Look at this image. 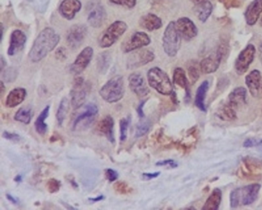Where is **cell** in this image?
I'll list each match as a JSON object with an SVG mask.
<instances>
[{
  "label": "cell",
  "mask_w": 262,
  "mask_h": 210,
  "mask_svg": "<svg viewBox=\"0 0 262 210\" xmlns=\"http://www.w3.org/2000/svg\"><path fill=\"white\" fill-rule=\"evenodd\" d=\"M60 40V36L54 29L50 27L43 29L36 37L29 51V60L33 63L41 61L57 47Z\"/></svg>",
  "instance_id": "cell-1"
},
{
  "label": "cell",
  "mask_w": 262,
  "mask_h": 210,
  "mask_svg": "<svg viewBox=\"0 0 262 210\" xmlns=\"http://www.w3.org/2000/svg\"><path fill=\"white\" fill-rule=\"evenodd\" d=\"M261 185L258 183L249 185L233 190L230 195L231 207L235 209L241 206H249L257 200Z\"/></svg>",
  "instance_id": "cell-2"
},
{
  "label": "cell",
  "mask_w": 262,
  "mask_h": 210,
  "mask_svg": "<svg viewBox=\"0 0 262 210\" xmlns=\"http://www.w3.org/2000/svg\"><path fill=\"white\" fill-rule=\"evenodd\" d=\"M148 85L164 96H169L173 92V85L169 75L158 67H153L147 73Z\"/></svg>",
  "instance_id": "cell-3"
},
{
  "label": "cell",
  "mask_w": 262,
  "mask_h": 210,
  "mask_svg": "<svg viewBox=\"0 0 262 210\" xmlns=\"http://www.w3.org/2000/svg\"><path fill=\"white\" fill-rule=\"evenodd\" d=\"M99 95L109 103H118L125 95L124 79L122 75H116L109 79L100 90Z\"/></svg>",
  "instance_id": "cell-4"
},
{
  "label": "cell",
  "mask_w": 262,
  "mask_h": 210,
  "mask_svg": "<svg viewBox=\"0 0 262 210\" xmlns=\"http://www.w3.org/2000/svg\"><path fill=\"white\" fill-rule=\"evenodd\" d=\"M181 35L176 28V22H169L162 38L164 51L170 57H176L181 46Z\"/></svg>",
  "instance_id": "cell-5"
},
{
  "label": "cell",
  "mask_w": 262,
  "mask_h": 210,
  "mask_svg": "<svg viewBox=\"0 0 262 210\" xmlns=\"http://www.w3.org/2000/svg\"><path fill=\"white\" fill-rule=\"evenodd\" d=\"M128 29V26L123 21L118 20L113 22L99 38V44L103 49L109 48L121 37Z\"/></svg>",
  "instance_id": "cell-6"
},
{
  "label": "cell",
  "mask_w": 262,
  "mask_h": 210,
  "mask_svg": "<svg viewBox=\"0 0 262 210\" xmlns=\"http://www.w3.org/2000/svg\"><path fill=\"white\" fill-rule=\"evenodd\" d=\"M87 20L92 27H100L106 20V9L99 1L93 0L89 2L87 7Z\"/></svg>",
  "instance_id": "cell-7"
},
{
  "label": "cell",
  "mask_w": 262,
  "mask_h": 210,
  "mask_svg": "<svg viewBox=\"0 0 262 210\" xmlns=\"http://www.w3.org/2000/svg\"><path fill=\"white\" fill-rule=\"evenodd\" d=\"M99 113V108L93 103H89L85 106L83 113L77 116L74 120L72 129L73 130H85L88 128L93 121L95 116Z\"/></svg>",
  "instance_id": "cell-8"
},
{
  "label": "cell",
  "mask_w": 262,
  "mask_h": 210,
  "mask_svg": "<svg viewBox=\"0 0 262 210\" xmlns=\"http://www.w3.org/2000/svg\"><path fill=\"white\" fill-rule=\"evenodd\" d=\"M256 55V47L252 44L248 45L238 55L235 62V70L238 75H243L247 72Z\"/></svg>",
  "instance_id": "cell-9"
},
{
  "label": "cell",
  "mask_w": 262,
  "mask_h": 210,
  "mask_svg": "<svg viewBox=\"0 0 262 210\" xmlns=\"http://www.w3.org/2000/svg\"><path fill=\"white\" fill-rule=\"evenodd\" d=\"M151 43V39L147 33L144 32H136L133 33L128 40L123 45V51L128 53L138 49L143 48Z\"/></svg>",
  "instance_id": "cell-10"
},
{
  "label": "cell",
  "mask_w": 262,
  "mask_h": 210,
  "mask_svg": "<svg viewBox=\"0 0 262 210\" xmlns=\"http://www.w3.org/2000/svg\"><path fill=\"white\" fill-rule=\"evenodd\" d=\"M93 54V49L90 46H87L83 49L82 52L78 54L73 64H71L70 67V71L71 73L75 74V75L82 73L90 64Z\"/></svg>",
  "instance_id": "cell-11"
},
{
  "label": "cell",
  "mask_w": 262,
  "mask_h": 210,
  "mask_svg": "<svg viewBox=\"0 0 262 210\" xmlns=\"http://www.w3.org/2000/svg\"><path fill=\"white\" fill-rule=\"evenodd\" d=\"M224 56V47L220 46L216 53L206 57L201 60L199 64L200 70L204 74L213 73L216 72Z\"/></svg>",
  "instance_id": "cell-12"
},
{
  "label": "cell",
  "mask_w": 262,
  "mask_h": 210,
  "mask_svg": "<svg viewBox=\"0 0 262 210\" xmlns=\"http://www.w3.org/2000/svg\"><path fill=\"white\" fill-rule=\"evenodd\" d=\"M155 60L153 52L148 50H141L132 53L127 60L128 69H136L149 64Z\"/></svg>",
  "instance_id": "cell-13"
},
{
  "label": "cell",
  "mask_w": 262,
  "mask_h": 210,
  "mask_svg": "<svg viewBox=\"0 0 262 210\" xmlns=\"http://www.w3.org/2000/svg\"><path fill=\"white\" fill-rule=\"evenodd\" d=\"M86 99V91L84 86V79L82 77H78L75 79L73 88L71 91V103L72 107L77 110L82 107Z\"/></svg>",
  "instance_id": "cell-14"
},
{
  "label": "cell",
  "mask_w": 262,
  "mask_h": 210,
  "mask_svg": "<svg viewBox=\"0 0 262 210\" xmlns=\"http://www.w3.org/2000/svg\"><path fill=\"white\" fill-rule=\"evenodd\" d=\"M129 84L131 92L138 97H145L149 93L150 90L145 79L138 72H134L129 76Z\"/></svg>",
  "instance_id": "cell-15"
},
{
  "label": "cell",
  "mask_w": 262,
  "mask_h": 210,
  "mask_svg": "<svg viewBox=\"0 0 262 210\" xmlns=\"http://www.w3.org/2000/svg\"><path fill=\"white\" fill-rule=\"evenodd\" d=\"M87 34V29L83 25L71 26L67 34V42L72 50H76L83 43Z\"/></svg>",
  "instance_id": "cell-16"
},
{
  "label": "cell",
  "mask_w": 262,
  "mask_h": 210,
  "mask_svg": "<svg viewBox=\"0 0 262 210\" xmlns=\"http://www.w3.org/2000/svg\"><path fill=\"white\" fill-rule=\"evenodd\" d=\"M245 83L254 98L262 97V77L259 70H252L245 78Z\"/></svg>",
  "instance_id": "cell-17"
},
{
  "label": "cell",
  "mask_w": 262,
  "mask_h": 210,
  "mask_svg": "<svg viewBox=\"0 0 262 210\" xmlns=\"http://www.w3.org/2000/svg\"><path fill=\"white\" fill-rule=\"evenodd\" d=\"M179 34L185 40H191L197 34V29L194 22L189 18L182 17L178 19L176 23Z\"/></svg>",
  "instance_id": "cell-18"
},
{
  "label": "cell",
  "mask_w": 262,
  "mask_h": 210,
  "mask_svg": "<svg viewBox=\"0 0 262 210\" xmlns=\"http://www.w3.org/2000/svg\"><path fill=\"white\" fill-rule=\"evenodd\" d=\"M81 8L82 3L79 0H63L59 11L65 19L71 20L75 18L77 12L80 11Z\"/></svg>",
  "instance_id": "cell-19"
},
{
  "label": "cell",
  "mask_w": 262,
  "mask_h": 210,
  "mask_svg": "<svg viewBox=\"0 0 262 210\" xmlns=\"http://www.w3.org/2000/svg\"><path fill=\"white\" fill-rule=\"evenodd\" d=\"M26 43V36L25 33L19 29L14 30L10 36L8 55L10 57L15 55L24 48Z\"/></svg>",
  "instance_id": "cell-20"
},
{
  "label": "cell",
  "mask_w": 262,
  "mask_h": 210,
  "mask_svg": "<svg viewBox=\"0 0 262 210\" xmlns=\"http://www.w3.org/2000/svg\"><path fill=\"white\" fill-rule=\"evenodd\" d=\"M98 131L105 136L109 142L114 143L116 141L114 134V120L111 116H106L97 126Z\"/></svg>",
  "instance_id": "cell-21"
},
{
  "label": "cell",
  "mask_w": 262,
  "mask_h": 210,
  "mask_svg": "<svg viewBox=\"0 0 262 210\" xmlns=\"http://www.w3.org/2000/svg\"><path fill=\"white\" fill-rule=\"evenodd\" d=\"M262 12V0H254L248 6L245 12V17L249 26H254L260 17Z\"/></svg>",
  "instance_id": "cell-22"
},
{
  "label": "cell",
  "mask_w": 262,
  "mask_h": 210,
  "mask_svg": "<svg viewBox=\"0 0 262 210\" xmlns=\"http://www.w3.org/2000/svg\"><path fill=\"white\" fill-rule=\"evenodd\" d=\"M246 96H247V91L245 88L242 86L235 88L228 96L227 103L236 110L246 103Z\"/></svg>",
  "instance_id": "cell-23"
},
{
  "label": "cell",
  "mask_w": 262,
  "mask_h": 210,
  "mask_svg": "<svg viewBox=\"0 0 262 210\" xmlns=\"http://www.w3.org/2000/svg\"><path fill=\"white\" fill-rule=\"evenodd\" d=\"M26 90L24 88H15L9 92L5 100V106L9 108L16 107L25 100Z\"/></svg>",
  "instance_id": "cell-24"
},
{
  "label": "cell",
  "mask_w": 262,
  "mask_h": 210,
  "mask_svg": "<svg viewBox=\"0 0 262 210\" xmlns=\"http://www.w3.org/2000/svg\"><path fill=\"white\" fill-rule=\"evenodd\" d=\"M139 25L146 30L152 32V31L157 30L162 27V21L155 14L148 13L143 15L142 17L140 19Z\"/></svg>",
  "instance_id": "cell-25"
},
{
  "label": "cell",
  "mask_w": 262,
  "mask_h": 210,
  "mask_svg": "<svg viewBox=\"0 0 262 210\" xmlns=\"http://www.w3.org/2000/svg\"><path fill=\"white\" fill-rule=\"evenodd\" d=\"M173 82L176 85H179V87L184 89L186 92V96L190 98V92H189V81H188L187 75L183 69L177 67L174 70Z\"/></svg>",
  "instance_id": "cell-26"
},
{
  "label": "cell",
  "mask_w": 262,
  "mask_h": 210,
  "mask_svg": "<svg viewBox=\"0 0 262 210\" xmlns=\"http://www.w3.org/2000/svg\"><path fill=\"white\" fill-rule=\"evenodd\" d=\"M209 88V83L208 81L205 80L200 85L199 87L197 88L196 92V99H195V104L197 106L201 112H206L205 99L206 93L208 92Z\"/></svg>",
  "instance_id": "cell-27"
},
{
  "label": "cell",
  "mask_w": 262,
  "mask_h": 210,
  "mask_svg": "<svg viewBox=\"0 0 262 210\" xmlns=\"http://www.w3.org/2000/svg\"><path fill=\"white\" fill-rule=\"evenodd\" d=\"M213 10V5L208 0H206L201 3L197 4L196 7V12L197 18L202 22L208 20Z\"/></svg>",
  "instance_id": "cell-28"
},
{
  "label": "cell",
  "mask_w": 262,
  "mask_h": 210,
  "mask_svg": "<svg viewBox=\"0 0 262 210\" xmlns=\"http://www.w3.org/2000/svg\"><path fill=\"white\" fill-rule=\"evenodd\" d=\"M221 197L222 193L221 190L219 189H214L208 200H206L205 204L202 207V210H218L221 204Z\"/></svg>",
  "instance_id": "cell-29"
},
{
  "label": "cell",
  "mask_w": 262,
  "mask_h": 210,
  "mask_svg": "<svg viewBox=\"0 0 262 210\" xmlns=\"http://www.w3.org/2000/svg\"><path fill=\"white\" fill-rule=\"evenodd\" d=\"M50 106H47L44 110L40 113L35 122V128L39 135H45L48 130V126L46 123V120L50 114Z\"/></svg>",
  "instance_id": "cell-30"
},
{
  "label": "cell",
  "mask_w": 262,
  "mask_h": 210,
  "mask_svg": "<svg viewBox=\"0 0 262 210\" xmlns=\"http://www.w3.org/2000/svg\"><path fill=\"white\" fill-rule=\"evenodd\" d=\"M218 116L221 120L232 121L237 118L236 110L226 103L218 109Z\"/></svg>",
  "instance_id": "cell-31"
},
{
  "label": "cell",
  "mask_w": 262,
  "mask_h": 210,
  "mask_svg": "<svg viewBox=\"0 0 262 210\" xmlns=\"http://www.w3.org/2000/svg\"><path fill=\"white\" fill-rule=\"evenodd\" d=\"M68 107H69V103H68V99L66 98H63L60 102L57 113V120L59 126L63 125L65 121L67 113H68Z\"/></svg>",
  "instance_id": "cell-32"
},
{
  "label": "cell",
  "mask_w": 262,
  "mask_h": 210,
  "mask_svg": "<svg viewBox=\"0 0 262 210\" xmlns=\"http://www.w3.org/2000/svg\"><path fill=\"white\" fill-rule=\"evenodd\" d=\"M32 116H33V113H32V110L30 109L22 107L15 113V116H14V120L15 121L28 125L30 123Z\"/></svg>",
  "instance_id": "cell-33"
},
{
  "label": "cell",
  "mask_w": 262,
  "mask_h": 210,
  "mask_svg": "<svg viewBox=\"0 0 262 210\" xmlns=\"http://www.w3.org/2000/svg\"><path fill=\"white\" fill-rule=\"evenodd\" d=\"M111 58L110 55L108 52L101 53L99 58H98V68L99 72L102 73H106L109 65H110Z\"/></svg>",
  "instance_id": "cell-34"
},
{
  "label": "cell",
  "mask_w": 262,
  "mask_h": 210,
  "mask_svg": "<svg viewBox=\"0 0 262 210\" xmlns=\"http://www.w3.org/2000/svg\"><path fill=\"white\" fill-rule=\"evenodd\" d=\"M245 169L247 171V173H258L260 169H262V164L257 159H245Z\"/></svg>",
  "instance_id": "cell-35"
},
{
  "label": "cell",
  "mask_w": 262,
  "mask_h": 210,
  "mask_svg": "<svg viewBox=\"0 0 262 210\" xmlns=\"http://www.w3.org/2000/svg\"><path fill=\"white\" fill-rule=\"evenodd\" d=\"M130 123V117H126V118H123L120 120V141L121 142H125L127 137H128V129Z\"/></svg>",
  "instance_id": "cell-36"
},
{
  "label": "cell",
  "mask_w": 262,
  "mask_h": 210,
  "mask_svg": "<svg viewBox=\"0 0 262 210\" xmlns=\"http://www.w3.org/2000/svg\"><path fill=\"white\" fill-rule=\"evenodd\" d=\"M2 79L6 81L7 82H11L15 81L17 78L18 71L17 70L10 67L9 69H5V71H2Z\"/></svg>",
  "instance_id": "cell-37"
},
{
  "label": "cell",
  "mask_w": 262,
  "mask_h": 210,
  "mask_svg": "<svg viewBox=\"0 0 262 210\" xmlns=\"http://www.w3.org/2000/svg\"><path fill=\"white\" fill-rule=\"evenodd\" d=\"M150 130V123L148 121H142L139 122L138 125L136 127V132H135V136L136 137H141L143 136H145V134L149 131Z\"/></svg>",
  "instance_id": "cell-38"
},
{
  "label": "cell",
  "mask_w": 262,
  "mask_h": 210,
  "mask_svg": "<svg viewBox=\"0 0 262 210\" xmlns=\"http://www.w3.org/2000/svg\"><path fill=\"white\" fill-rule=\"evenodd\" d=\"M114 190H116L117 193L122 194V195L129 194V193H130L131 192V189L130 188V186H129L127 183L123 181H119L115 183Z\"/></svg>",
  "instance_id": "cell-39"
},
{
  "label": "cell",
  "mask_w": 262,
  "mask_h": 210,
  "mask_svg": "<svg viewBox=\"0 0 262 210\" xmlns=\"http://www.w3.org/2000/svg\"><path fill=\"white\" fill-rule=\"evenodd\" d=\"M48 191L50 192V193H57L59 190H60L61 187V183L59 180H56V179H50L49 181L47 182Z\"/></svg>",
  "instance_id": "cell-40"
},
{
  "label": "cell",
  "mask_w": 262,
  "mask_h": 210,
  "mask_svg": "<svg viewBox=\"0 0 262 210\" xmlns=\"http://www.w3.org/2000/svg\"><path fill=\"white\" fill-rule=\"evenodd\" d=\"M189 75L191 80L193 81V82H196L197 79H199V69L195 65L190 66L189 67Z\"/></svg>",
  "instance_id": "cell-41"
},
{
  "label": "cell",
  "mask_w": 262,
  "mask_h": 210,
  "mask_svg": "<svg viewBox=\"0 0 262 210\" xmlns=\"http://www.w3.org/2000/svg\"><path fill=\"white\" fill-rule=\"evenodd\" d=\"M109 1L116 5H123L131 9L136 5L137 0H109Z\"/></svg>",
  "instance_id": "cell-42"
},
{
  "label": "cell",
  "mask_w": 262,
  "mask_h": 210,
  "mask_svg": "<svg viewBox=\"0 0 262 210\" xmlns=\"http://www.w3.org/2000/svg\"><path fill=\"white\" fill-rule=\"evenodd\" d=\"M262 145V140L259 139H248L244 142L243 146L245 148H252V147H260Z\"/></svg>",
  "instance_id": "cell-43"
},
{
  "label": "cell",
  "mask_w": 262,
  "mask_h": 210,
  "mask_svg": "<svg viewBox=\"0 0 262 210\" xmlns=\"http://www.w3.org/2000/svg\"><path fill=\"white\" fill-rule=\"evenodd\" d=\"M106 173V179L111 183L116 181L119 178V174H118L117 172L113 169H106V173Z\"/></svg>",
  "instance_id": "cell-44"
},
{
  "label": "cell",
  "mask_w": 262,
  "mask_h": 210,
  "mask_svg": "<svg viewBox=\"0 0 262 210\" xmlns=\"http://www.w3.org/2000/svg\"><path fill=\"white\" fill-rule=\"evenodd\" d=\"M157 166H170L172 168H176L178 163L173 159H165V160L159 161L156 162Z\"/></svg>",
  "instance_id": "cell-45"
},
{
  "label": "cell",
  "mask_w": 262,
  "mask_h": 210,
  "mask_svg": "<svg viewBox=\"0 0 262 210\" xmlns=\"http://www.w3.org/2000/svg\"><path fill=\"white\" fill-rule=\"evenodd\" d=\"M221 2L225 5L227 9L230 8H238L240 6V2L237 0H221Z\"/></svg>",
  "instance_id": "cell-46"
},
{
  "label": "cell",
  "mask_w": 262,
  "mask_h": 210,
  "mask_svg": "<svg viewBox=\"0 0 262 210\" xmlns=\"http://www.w3.org/2000/svg\"><path fill=\"white\" fill-rule=\"evenodd\" d=\"M56 56H57V58L60 61H64L67 58L66 50L64 47H60L57 50Z\"/></svg>",
  "instance_id": "cell-47"
},
{
  "label": "cell",
  "mask_w": 262,
  "mask_h": 210,
  "mask_svg": "<svg viewBox=\"0 0 262 210\" xmlns=\"http://www.w3.org/2000/svg\"><path fill=\"white\" fill-rule=\"evenodd\" d=\"M4 138L8 140H11V141H19L20 140V137L18 134H11L9 132L5 131L2 134Z\"/></svg>",
  "instance_id": "cell-48"
},
{
  "label": "cell",
  "mask_w": 262,
  "mask_h": 210,
  "mask_svg": "<svg viewBox=\"0 0 262 210\" xmlns=\"http://www.w3.org/2000/svg\"><path fill=\"white\" fill-rule=\"evenodd\" d=\"M160 175V172H155V173H144L142 174L143 180H151L155 179Z\"/></svg>",
  "instance_id": "cell-49"
},
{
  "label": "cell",
  "mask_w": 262,
  "mask_h": 210,
  "mask_svg": "<svg viewBox=\"0 0 262 210\" xmlns=\"http://www.w3.org/2000/svg\"><path fill=\"white\" fill-rule=\"evenodd\" d=\"M145 102H146V100L142 101V102L140 103L138 107L137 108V113H138L140 119L144 118V116H145V115H144V112H143V107H144V105H145Z\"/></svg>",
  "instance_id": "cell-50"
},
{
  "label": "cell",
  "mask_w": 262,
  "mask_h": 210,
  "mask_svg": "<svg viewBox=\"0 0 262 210\" xmlns=\"http://www.w3.org/2000/svg\"><path fill=\"white\" fill-rule=\"evenodd\" d=\"M6 198L8 199V200H9V201H10L11 203H12V204H17V203H18L17 199H15V197H12V196L10 195V194H7Z\"/></svg>",
  "instance_id": "cell-51"
},
{
  "label": "cell",
  "mask_w": 262,
  "mask_h": 210,
  "mask_svg": "<svg viewBox=\"0 0 262 210\" xmlns=\"http://www.w3.org/2000/svg\"><path fill=\"white\" fill-rule=\"evenodd\" d=\"M5 66H6V62L4 60L3 57H1V72L3 71Z\"/></svg>",
  "instance_id": "cell-52"
},
{
  "label": "cell",
  "mask_w": 262,
  "mask_h": 210,
  "mask_svg": "<svg viewBox=\"0 0 262 210\" xmlns=\"http://www.w3.org/2000/svg\"><path fill=\"white\" fill-rule=\"evenodd\" d=\"M104 198L105 197H103V196H99V197H97L96 198L89 199V201L95 202V203H96V202L101 201V200H103Z\"/></svg>",
  "instance_id": "cell-53"
},
{
  "label": "cell",
  "mask_w": 262,
  "mask_h": 210,
  "mask_svg": "<svg viewBox=\"0 0 262 210\" xmlns=\"http://www.w3.org/2000/svg\"><path fill=\"white\" fill-rule=\"evenodd\" d=\"M259 59H260L261 63L262 64V42L259 46Z\"/></svg>",
  "instance_id": "cell-54"
},
{
  "label": "cell",
  "mask_w": 262,
  "mask_h": 210,
  "mask_svg": "<svg viewBox=\"0 0 262 210\" xmlns=\"http://www.w3.org/2000/svg\"><path fill=\"white\" fill-rule=\"evenodd\" d=\"M191 1H192L193 2H194L196 5H197V4L201 3V2L206 1V0H191Z\"/></svg>",
  "instance_id": "cell-55"
},
{
  "label": "cell",
  "mask_w": 262,
  "mask_h": 210,
  "mask_svg": "<svg viewBox=\"0 0 262 210\" xmlns=\"http://www.w3.org/2000/svg\"><path fill=\"white\" fill-rule=\"evenodd\" d=\"M21 180H22V176L19 175V176H16V177L15 178V181L16 182H20Z\"/></svg>",
  "instance_id": "cell-56"
},
{
  "label": "cell",
  "mask_w": 262,
  "mask_h": 210,
  "mask_svg": "<svg viewBox=\"0 0 262 210\" xmlns=\"http://www.w3.org/2000/svg\"><path fill=\"white\" fill-rule=\"evenodd\" d=\"M261 24L262 25V19H261Z\"/></svg>",
  "instance_id": "cell-57"
}]
</instances>
